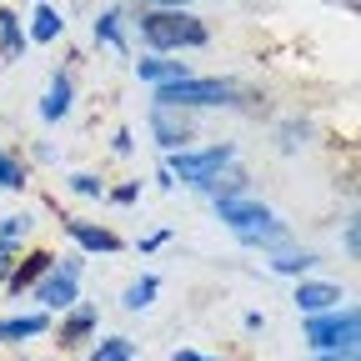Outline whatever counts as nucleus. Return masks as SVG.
<instances>
[{
    "mask_svg": "<svg viewBox=\"0 0 361 361\" xmlns=\"http://www.w3.org/2000/svg\"><path fill=\"white\" fill-rule=\"evenodd\" d=\"M246 246H266V251H286V241H291V231L271 216V221H261V226H251V231H236Z\"/></svg>",
    "mask_w": 361,
    "mask_h": 361,
    "instance_id": "nucleus-15",
    "label": "nucleus"
},
{
    "mask_svg": "<svg viewBox=\"0 0 361 361\" xmlns=\"http://www.w3.org/2000/svg\"><path fill=\"white\" fill-rule=\"evenodd\" d=\"M346 251H351V256L361 251V231H356V221H346Z\"/></svg>",
    "mask_w": 361,
    "mask_h": 361,
    "instance_id": "nucleus-29",
    "label": "nucleus"
},
{
    "mask_svg": "<svg viewBox=\"0 0 361 361\" xmlns=\"http://www.w3.org/2000/svg\"><path fill=\"white\" fill-rule=\"evenodd\" d=\"M135 196H141V186H135V180H130V186H116V191H111V201H116V206H130Z\"/></svg>",
    "mask_w": 361,
    "mask_h": 361,
    "instance_id": "nucleus-26",
    "label": "nucleus"
},
{
    "mask_svg": "<svg viewBox=\"0 0 361 361\" xmlns=\"http://www.w3.org/2000/svg\"><path fill=\"white\" fill-rule=\"evenodd\" d=\"M61 116H71V80L66 75H51L45 101H40V121H61Z\"/></svg>",
    "mask_w": 361,
    "mask_h": 361,
    "instance_id": "nucleus-16",
    "label": "nucleus"
},
{
    "mask_svg": "<svg viewBox=\"0 0 361 361\" xmlns=\"http://www.w3.org/2000/svg\"><path fill=\"white\" fill-rule=\"evenodd\" d=\"M176 361H211V356H196V351H176Z\"/></svg>",
    "mask_w": 361,
    "mask_h": 361,
    "instance_id": "nucleus-31",
    "label": "nucleus"
},
{
    "mask_svg": "<svg viewBox=\"0 0 361 361\" xmlns=\"http://www.w3.org/2000/svg\"><path fill=\"white\" fill-rule=\"evenodd\" d=\"M90 361H135V346L126 336H106L96 351H90Z\"/></svg>",
    "mask_w": 361,
    "mask_h": 361,
    "instance_id": "nucleus-22",
    "label": "nucleus"
},
{
    "mask_svg": "<svg viewBox=\"0 0 361 361\" xmlns=\"http://www.w3.org/2000/svg\"><path fill=\"white\" fill-rule=\"evenodd\" d=\"M241 85L236 80H216V75H186V80H166L156 85V106H171V111H196V106H236Z\"/></svg>",
    "mask_w": 361,
    "mask_h": 361,
    "instance_id": "nucleus-2",
    "label": "nucleus"
},
{
    "mask_svg": "<svg viewBox=\"0 0 361 361\" xmlns=\"http://www.w3.org/2000/svg\"><path fill=\"white\" fill-rule=\"evenodd\" d=\"M71 191L75 196H106V180H96V176L80 171V176H71Z\"/></svg>",
    "mask_w": 361,
    "mask_h": 361,
    "instance_id": "nucleus-25",
    "label": "nucleus"
},
{
    "mask_svg": "<svg viewBox=\"0 0 361 361\" xmlns=\"http://www.w3.org/2000/svg\"><path fill=\"white\" fill-rule=\"evenodd\" d=\"M135 75L146 85H166V80H186L191 66L186 61H166V56H146V61H135Z\"/></svg>",
    "mask_w": 361,
    "mask_h": 361,
    "instance_id": "nucleus-13",
    "label": "nucleus"
},
{
    "mask_svg": "<svg viewBox=\"0 0 361 361\" xmlns=\"http://www.w3.org/2000/svg\"><path fill=\"white\" fill-rule=\"evenodd\" d=\"M96 322H101V311H96V306H85V301H75V306L66 311V322H61V346H80V341H90Z\"/></svg>",
    "mask_w": 361,
    "mask_h": 361,
    "instance_id": "nucleus-11",
    "label": "nucleus"
},
{
    "mask_svg": "<svg viewBox=\"0 0 361 361\" xmlns=\"http://www.w3.org/2000/svg\"><path fill=\"white\" fill-rule=\"evenodd\" d=\"M141 40L151 45L156 56H166V51H191V45H206L211 30L191 11H146L141 16Z\"/></svg>",
    "mask_w": 361,
    "mask_h": 361,
    "instance_id": "nucleus-1",
    "label": "nucleus"
},
{
    "mask_svg": "<svg viewBox=\"0 0 361 361\" xmlns=\"http://www.w3.org/2000/svg\"><path fill=\"white\" fill-rule=\"evenodd\" d=\"M316 361H356V346H341V351H322Z\"/></svg>",
    "mask_w": 361,
    "mask_h": 361,
    "instance_id": "nucleus-28",
    "label": "nucleus"
},
{
    "mask_svg": "<svg viewBox=\"0 0 361 361\" xmlns=\"http://www.w3.org/2000/svg\"><path fill=\"white\" fill-rule=\"evenodd\" d=\"M311 266H316L311 251H276V261H271V271H281V276H301Z\"/></svg>",
    "mask_w": 361,
    "mask_h": 361,
    "instance_id": "nucleus-21",
    "label": "nucleus"
},
{
    "mask_svg": "<svg viewBox=\"0 0 361 361\" xmlns=\"http://www.w3.org/2000/svg\"><path fill=\"white\" fill-rule=\"evenodd\" d=\"M96 45H111V51H126V35H121V11L111 6L101 20H96Z\"/></svg>",
    "mask_w": 361,
    "mask_h": 361,
    "instance_id": "nucleus-20",
    "label": "nucleus"
},
{
    "mask_svg": "<svg viewBox=\"0 0 361 361\" xmlns=\"http://www.w3.org/2000/svg\"><path fill=\"white\" fill-rule=\"evenodd\" d=\"M80 251H71V256H61L45 276L35 281V301L45 306V311H71L75 306V281H80Z\"/></svg>",
    "mask_w": 361,
    "mask_h": 361,
    "instance_id": "nucleus-5",
    "label": "nucleus"
},
{
    "mask_svg": "<svg viewBox=\"0 0 361 361\" xmlns=\"http://www.w3.org/2000/svg\"><path fill=\"white\" fill-rule=\"evenodd\" d=\"M216 216L231 226V231H251V226H261V221H271V211L261 206V201H216Z\"/></svg>",
    "mask_w": 361,
    "mask_h": 361,
    "instance_id": "nucleus-9",
    "label": "nucleus"
},
{
    "mask_svg": "<svg viewBox=\"0 0 361 361\" xmlns=\"http://www.w3.org/2000/svg\"><path fill=\"white\" fill-rule=\"evenodd\" d=\"M291 301H296V311L316 316V311H331V306H341V286H331V281H301Z\"/></svg>",
    "mask_w": 361,
    "mask_h": 361,
    "instance_id": "nucleus-10",
    "label": "nucleus"
},
{
    "mask_svg": "<svg viewBox=\"0 0 361 361\" xmlns=\"http://www.w3.org/2000/svg\"><path fill=\"white\" fill-rule=\"evenodd\" d=\"M40 331H51V316H45V311L6 316V322H0V341H25V336H40Z\"/></svg>",
    "mask_w": 361,
    "mask_h": 361,
    "instance_id": "nucleus-14",
    "label": "nucleus"
},
{
    "mask_svg": "<svg viewBox=\"0 0 361 361\" xmlns=\"http://www.w3.org/2000/svg\"><path fill=\"white\" fill-rule=\"evenodd\" d=\"M356 326H361V316L346 306H331V311H316L306 316V341L316 351H341V346H356Z\"/></svg>",
    "mask_w": 361,
    "mask_h": 361,
    "instance_id": "nucleus-4",
    "label": "nucleus"
},
{
    "mask_svg": "<svg viewBox=\"0 0 361 361\" xmlns=\"http://www.w3.org/2000/svg\"><path fill=\"white\" fill-rule=\"evenodd\" d=\"M25 30H20V16L16 11H0V56L6 61H20V51H25Z\"/></svg>",
    "mask_w": 361,
    "mask_h": 361,
    "instance_id": "nucleus-17",
    "label": "nucleus"
},
{
    "mask_svg": "<svg viewBox=\"0 0 361 361\" xmlns=\"http://www.w3.org/2000/svg\"><path fill=\"white\" fill-rule=\"evenodd\" d=\"M61 30H66L61 11H51V6H35V16H30V40H40V45H51V40H56Z\"/></svg>",
    "mask_w": 361,
    "mask_h": 361,
    "instance_id": "nucleus-18",
    "label": "nucleus"
},
{
    "mask_svg": "<svg viewBox=\"0 0 361 361\" xmlns=\"http://www.w3.org/2000/svg\"><path fill=\"white\" fill-rule=\"evenodd\" d=\"M151 135L161 141V151H186L191 141V121L171 111V106H151Z\"/></svg>",
    "mask_w": 361,
    "mask_h": 361,
    "instance_id": "nucleus-6",
    "label": "nucleus"
},
{
    "mask_svg": "<svg viewBox=\"0 0 361 361\" xmlns=\"http://www.w3.org/2000/svg\"><path fill=\"white\" fill-rule=\"evenodd\" d=\"M51 266H56V256H51V251H30L25 261H16V266H11L6 286H11V291L20 296V291H25V286H35V281H40V276H45Z\"/></svg>",
    "mask_w": 361,
    "mask_h": 361,
    "instance_id": "nucleus-12",
    "label": "nucleus"
},
{
    "mask_svg": "<svg viewBox=\"0 0 361 361\" xmlns=\"http://www.w3.org/2000/svg\"><path fill=\"white\" fill-rule=\"evenodd\" d=\"M61 226H66V236H71L80 251H96V256L121 251V236H116V231H106V226H90V221H80V216H66Z\"/></svg>",
    "mask_w": 361,
    "mask_h": 361,
    "instance_id": "nucleus-7",
    "label": "nucleus"
},
{
    "mask_svg": "<svg viewBox=\"0 0 361 361\" xmlns=\"http://www.w3.org/2000/svg\"><path fill=\"white\" fill-rule=\"evenodd\" d=\"M130 146H135L130 130H116V156H130Z\"/></svg>",
    "mask_w": 361,
    "mask_h": 361,
    "instance_id": "nucleus-30",
    "label": "nucleus"
},
{
    "mask_svg": "<svg viewBox=\"0 0 361 361\" xmlns=\"http://www.w3.org/2000/svg\"><path fill=\"white\" fill-rule=\"evenodd\" d=\"M156 291H161L156 276H135V281L126 286V311H146V306L156 301Z\"/></svg>",
    "mask_w": 361,
    "mask_h": 361,
    "instance_id": "nucleus-19",
    "label": "nucleus"
},
{
    "mask_svg": "<svg viewBox=\"0 0 361 361\" xmlns=\"http://www.w3.org/2000/svg\"><path fill=\"white\" fill-rule=\"evenodd\" d=\"M141 6H151V11H186L191 0H141Z\"/></svg>",
    "mask_w": 361,
    "mask_h": 361,
    "instance_id": "nucleus-27",
    "label": "nucleus"
},
{
    "mask_svg": "<svg viewBox=\"0 0 361 361\" xmlns=\"http://www.w3.org/2000/svg\"><path fill=\"white\" fill-rule=\"evenodd\" d=\"M30 236V216H6V221H0V281H6L11 276V266L20 261V241Z\"/></svg>",
    "mask_w": 361,
    "mask_h": 361,
    "instance_id": "nucleus-8",
    "label": "nucleus"
},
{
    "mask_svg": "<svg viewBox=\"0 0 361 361\" xmlns=\"http://www.w3.org/2000/svg\"><path fill=\"white\" fill-rule=\"evenodd\" d=\"M206 191H211L216 201H236V196L246 191V176H241V171H231V176H216V180H211Z\"/></svg>",
    "mask_w": 361,
    "mask_h": 361,
    "instance_id": "nucleus-24",
    "label": "nucleus"
},
{
    "mask_svg": "<svg viewBox=\"0 0 361 361\" xmlns=\"http://www.w3.org/2000/svg\"><path fill=\"white\" fill-rule=\"evenodd\" d=\"M25 186V171H20V161L0 146V191H20Z\"/></svg>",
    "mask_w": 361,
    "mask_h": 361,
    "instance_id": "nucleus-23",
    "label": "nucleus"
},
{
    "mask_svg": "<svg viewBox=\"0 0 361 361\" xmlns=\"http://www.w3.org/2000/svg\"><path fill=\"white\" fill-rule=\"evenodd\" d=\"M236 161V151L231 146H206V151H171L166 156V171H171V180H186V186H196V191H206L211 180Z\"/></svg>",
    "mask_w": 361,
    "mask_h": 361,
    "instance_id": "nucleus-3",
    "label": "nucleus"
}]
</instances>
